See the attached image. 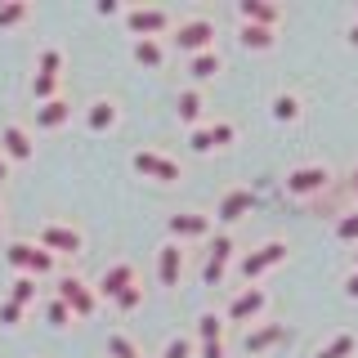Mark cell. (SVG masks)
I'll return each mask as SVG.
<instances>
[{
	"label": "cell",
	"mask_w": 358,
	"mask_h": 358,
	"mask_svg": "<svg viewBox=\"0 0 358 358\" xmlns=\"http://www.w3.org/2000/svg\"><path fill=\"white\" fill-rule=\"evenodd\" d=\"M5 260H9L14 273H27V278H45V273L59 268V255L45 251L41 242H9L5 246Z\"/></svg>",
	"instance_id": "cell-1"
},
{
	"label": "cell",
	"mask_w": 358,
	"mask_h": 358,
	"mask_svg": "<svg viewBox=\"0 0 358 358\" xmlns=\"http://www.w3.org/2000/svg\"><path fill=\"white\" fill-rule=\"evenodd\" d=\"M126 31L134 41H162L166 31H175V18H171V9H162V5H130L126 9Z\"/></svg>",
	"instance_id": "cell-2"
},
{
	"label": "cell",
	"mask_w": 358,
	"mask_h": 358,
	"mask_svg": "<svg viewBox=\"0 0 358 358\" xmlns=\"http://www.w3.org/2000/svg\"><path fill=\"white\" fill-rule=\"evenodd\" d=\"M282 260H287V242H278V238L273 242H260L255 251H246L242 260H238V278H242L246 287H255L268 268H278Z\"/></svg>",
	"instance_id": "cell-3"
},
{
	"label": "cell",
	"mask_w": 358,
	"mask_h": 358,
	"mask_svg": "<svg viewBox=\"0 0 358 358\" xmlns=\"http://www.w3.org/2000/svg\"><path fill=\"white\" fill-rule=\"evenodd\" d=\"M171 41H175L179 50L188 54V59H193V54H206V50H215V22H210V18H201V14H193V18L175 22Z\"/></svg>",
	"instance_id": "cell-4"
},
{
	"label": "cell",
	"mask_w": 358,
	"mask_h": 358,
	"mask_svg": "<svg viewBox=\"0 0 358 358\" xmlns=\"http://www.w3.org/2000/svg\"><path fill=\"white\" fill-rule=\"evenodd\" d=\"M233 251H238V242H233L229 229H224V233H210L206 264H201V282H206V287H220L224 282V268H229V260H233Z\"/></svg>",
	"instance_id": "cell-5"
},
{
	"label": "cell",
	"mask_w": 358,
	"mask_h": 358,
	"mask_svg": "<svg viewBox=\"0 0 358 358\" xmlns=\"http://www.w3.org/2000/svg\"><path fill=\"white\" fill-rule=\"evenodd\" d=\"M54 296H59L63 305L76 313V318H90L94 305H99V291L90 287L85 278H76V273H59V291H54Z\"/></svg>",
	"instance_id": "cell-6"
},
{
	"label": "cell",
	"mask_w": 358,
	"mask_h": 358,
	"mask_svg": "<svg viewBox=\"0 0 358 358\" xmlns=\"http://www.w3.org/2000/svg\"><path fill=\"white\" fill-rule=\"evenodd\" d=\"M331 188V171L322 162H309V166H296L287 175V193L291 197H322Z\"/></svg>",
	"instance_id": "cell-7"
},
{
	"label": "cell",
	"mask_w": 358,
	"mask_h": 358,
	"mask_svg": "<svg viewBox=\"0 0 358 358\" xmlns=\"http://www.w3.org/2000/svg\"><path fill=\"white\" fill-rule=\"evenodd\" d=\"M130 166L139 171L143 179H157V184H179V162L175 157H166V152H152V148H139V152H130Z\"/></svg>",
	"instance_id": "cell-8"
},
{
	"label": "cell",
	"mask_w": 358,
	"mask_h": 358,
	"mask_svg": "<svg viewBox=\"0 0 358 358\" xmlns=\"http://www.w3.org/2000/svg\"><path fill=\"white\" fill-rule=\"evenodd\" d=\"M166 229H171L175 242H210V233H215V220L201 215V210H175V215L166 220Z\"/></svg>",
	"instance_id": "cell-9"
},
{
	"label": "cell",
	"mask_w": 358,
	"mask_h": 358,
	"mask_svg": "<svg viewBox=\"0 0 358 358\" xmlns=\"http://www.w3.org/2000/svg\"><path fill=\"white\" fill-rule=\"evenodd\" d=\"M45 251H54V255H81L85 251V238H81V229H72V224H63V220H50L41 229V238H36Z\"/></svg>",
	"instance_id": "cell-10"
},
{
	"label": "cell",
	"mask_w": 358,
	"mask_h": 358,
	"mask_svg": "<svg viewBox=\"0 0 358 358\" xmlns=\"http://www.w3.org/2000/svg\"><path fill=\"white\" fill-rule=\"evenodd\" d=\"M130 287H139V268H134L130 260H117V264H108L103 268V278H99V296L103 300H117V296H126Z\"/></svg>",
	"instance_id": "cell-11"
},
{
	"label": "cell",
	"mask_w": 358,
	"mask_h": 358,
	"mask_svg": "<svg viewBox=\"0 0 358 358\" xmlns=\"http://www.w3.org/2000/svg\"><path fill=\"white\" fill-rule=\"evenodd\" d=\"M264 309H268V291L264 287H242L238 296L229 300L224 318H229V322H251V318H260Z\"/></svg>",
	"instance_id": "cell-12"
},
{
	"label": "cell",
	"mask_w": 358,
	"mask_h": 358,
	"mask_svg": "<svg viewBox=\"0 0 358 358\" xmlns=\"http://www.w3.org/2000/svg\"><path fill=\"white\" fill-rule=\"evenodd\" d=\"M0 157H5V162H31V157H36L31 130H22L18 121H5V126H0Z\"/></svg>",
	"instance_id": "cell-13"
},
{
	"label": "cell",
	"mask_w": 358,
	"mask_h": 358,
	"mask_svg": "<svg viewBox=\"0 0 358 358\" xmlns=\"http://www.w3.org/2000/svg\"><path fill=\"white\" fill-rule=\"evenodd\" d=\"M184 242H166L162 251H157V282L162 287H179V278H184Z\"/></svg>",
	"instance_id": "cell-14"
},
{
	"label": "cell",
	"mask_w": 358,
	"mask_h": 358,
	"mask_svg": "<svg viewBox=\"0 0 358 358\" xmlns=\"http://www.w3.org/2000/svg\"><path fill=\"white\" fill-rule=\"evenodd\" d=\"M251 206H255V193H251V188H229V193L215 201V220L229 229V224H238L242 215H251Z\"/></svg>",
	"instance_id": "cell-15"
},
{
	"label": "cell",
	"mask_w": 358,
	"mask_h": 358,
	"mask_svg": "<svg viewBox=\"0 0 358 358\" xmlns=\"http://www.w3.org/2000/svg\"><path fill=\"white\" fill-rule=\"evenodd\" d=\"M238 18L255 22V27H278L282 22V5H273V0H238Z\"/></svg>",
	"instance_id": "cell-16"
},
{
	"label": "cell",
	"mask_w": 358,
	"mask_h": 358,
	"mask_svg": "<svg viewBox=\"0 0 358 358\" xmlns=\"http://www.w3.org/2000/svg\"><path fill=\"white\" fill-rule=\"evenodd\" d=\"M117 121H121L117 99H94V103L85 108V130H90V134H108Z\"/></svg>",
	"instance_id": "cell-17"
},
{
	"label": "cell",
	"mask_w": 358,
	"mask_h": 358,
	"mask_svg": "<svg viewBox=\"0 0 358 358\" xmlns=\"http://www.w3.org/2000/svg\"><path fill=\"white\" fill-rule=\"evenodd\" d=\"M201 108H206V103H201V90H197V85L179 90V99H175V117L184 121L188 130H197V126H201Z\"/></svg>",
	"instance_id": "cell-18"
},
{
	"label": "cell",
	"mask_w": 358,
	"mask_h": 358,
	"mask_svg": "<svg viewBox=\"0 0 358 358\" xmlns=\"http://www.w3.org/2000/svg\"><path fill=\"white\" fill-rule=\"evenodd\" d=\"M273 345H282V327H278V322H260V327L246 331L242 350L246 354H264V350H273Z\"/></svg>",
	"instance_id": "cell-19"
},
{
	"label": "cell",
	"mask_w": 358,
	"mask_h": 358,
	"mask_svg": "<svg viewBox=\"0 0 358 358\" xmlns=\"http://www.w3.org/2000/svg\"><path fill=\"white\" fill-rule=\"evenodd\" d=\"M67 121H72V103H67L63 94L36 108V126H41V130H59V126H67Z\"/></svg>",
	"instance_id": "cell-20"
},
{
	"label": "cell",
	"mask_w": 358,
	"mask_h": 358,
	"mask_svg": "<svg viewBox=\"0 0 358 358\" xmlns=\"http://www.w3.org/2000/svg\"><path fill=\"white\" fill-rule=\"evenodd\" d=\"M238 41H242V50H273V41H278V27H255V22H242L238 27Z\"/></svg>",
	"instance_id": "cell-21"
},
{
	"label": "cell",
	"mask_w": 358,
	"mask_h": 358,
	"mask_svg": "<svg viewBox=\"0 0 358 358\" xmlns=\"http://www.w3.org/2000/svg\"><path fill=\"white\" fill-rule=\"evenodd\" d=\"M5 300H14L18 309L36 305V300H41V282H36V278H27V273H14V282H9V296H5Z\"/></svg>",
	"instance_id": "cell-22"
},
{
	"label": "cell",
	"mask_w": 358,
	"mask_h": 358,
	"mask_svg": "<svg viewBox=\"0 0 358 358\" xmlns=\"http://www.w3.org/2000/svg\"><path fill=\"white\" fill-rule=\"evenodd\" d=\"M130 54H134V63L148 67V72L166 67V45H162V41H134V45H130Z\"/></svg>",
	"instance_id": "cell-23"
},
{
	"label": "cell",
	"mask_w": 358,
	"mask_h": 358,
	"mask_svg": "<svg viewBox=\"0 0 358 358\" xmlns=\"http://www.w3.org/2000/svg\"><path fill=\"white\" fill-rule=\"evenodd\" d=\"M268 112H273V121H282V126H291V121H300V112H305V103H300V94H291V90H282V94H273V103H268Z\"/></svg>",
	"instance_id": "cell-24"
},
{
	"label": "cell",
	"mask_w": 358,
	"mask_h": 358,
	"mask_svg": "<svg viewBox=\"0 0 358 358\" xmlns=\"http://www.w3.org/2000/svg\"><path fill=\"white\" fill-rule=\"evenodd\" d=\"M354 350H358V336L354 331H336L322 350H313V358H354Z\"/></svg>",
	"instance_id": "cell-25"
},
{
	"label": "cell",
	"mask_w": 358,
	"mask_h": 358,
	"mask_svg": "<svg viewBox=\"0 0 358 358\" xmlns=\"http://www.w3.org/2000/svg\"><path fill=\"white\" fill-rule=\"evenodd\" d=\"M27 18H31V5H27V0H5V5H0V31L22 27Z\"/></svg>",
	"instance_id": "cell-26"
},
{
	"label": "cell",
	"mask_w": 358,
	"mask_h": 358,
	"mask_svg": "<svg viewBox=\"0 0 358 358\" xmlns=\"http://www.w3.org/2000/svg\"><path fill=\"white\" fill-rule=\"evenodd\" d=\"M215 72H220V54H215V50L193 54V59H188V76H193V81H210Z\"/></svg>",
	"instance_id": "cell-27"
},
{
	"label": "cell",
	"mask_w": 358,
	"mask_h": 358,
	"mask_svg": "<svg viewBox=\"0 0 358 358\" xmlns=\"http://www.w3.org/2000/svg\"><path fill=\"white\" fill-rule=\"evenodd\" d=\"M206 341H224V313H201L197 318V345H206Z\"/></svg>",
	"instance_id": "cell-28"
},
{
	"label": "cell",
	"mask_w": 358,
	"mask_h": 358,
	"mask_svg": "<svg viewBox=\"0 0 358 358\" xmlns=\"http://www.w3.org/2000/svg\"><path fill=\"white\" fill-rule=\"evenodd\" d=\"M36 76H54V81H63V50L45 45V50H41V67H36Z\"/></svg>",
	"instance_id": "cell-29"
},
{
	"label": "cell",
	"mask_w": 358,
	"mask_h": 358,
	"mask_svg": "<svg viewBox=\"0 0 358 358\" xmlns=\"http://www.w3.org/2000/svg\"><path fill=\"white\" fill-rule=\"evenodd\" d=\"M197 354V336H171L162 345V358H193Z\"/></svg>",
	"instance_id": "cell-30"
},
{
	"label": "cell",
	"mask_w": 358,
	"mask_h": 358,
	"mask_svg": "<svg viewBox=\"0 0 358 358\" xmlns=\"http://www.w3.org/2000/svg\"><path fill=\"white\" fill-rule=\"evenodd\" d=\"M72 318H76V313L67 309L59 296H50V300H45V322H50V327H72Z\"/></svg>",
	"instance_id": "cell-31"
},
{
	"label": "cell",
	"mask_w": 358,
	"mask_h": 358,
	"mask_svg": "<svg viewBox=\"0 0 358 358\" xmlns=\"http://www.w3.org/2000/svg\"><path fill=\"white\" fill-rule=\"evenodd\" d=\"M108 354H112V358H143V354H139V345H134L130 336H121V331H112V336H108Z\"/></svg>",
	"instance_id": "cell-32"
},
{
	"label": "cell",
	"mask_w": 358,
	"mask_h": 358,
	"mask_svg": "<svg viewBox=\"0 0 358 358\" xmlns=\"http://www.w3.org/2000/svg\"><path fill=\"white\" fill-rule=\"evenodd\" d=\"M336 238H341V242H354V246H358V210H345V215L336 220Z\"/></svg>",
	"instance_id": "cell-33"
},
{
	"label": "cell",
	"mask_w": 358,
	"mask_h": 358,
	"mask_svg": "<svg viewBox=\"0 0 358 358\" xmlns=\"http://www.w3.org/2000/svg\"><path fill=\"white\" fill-rule=\"evenodd\" d=\"M210 130V143H215V148H229L233 139H238V126H233V121H215V126H206Z\"/></svg>",
	"instance_id": "cell-34"
},
{
	"label": "cell",
	"mask_w": 358,
	"mask_h": 358,
	"mask_svg": "<svg viewBox=\"0 0 358 358\" xmlns=\"http://www.w3.org/2000/svg\"><path fill=\"white\" fill-rule=\"evenodd\" d=\"M188 148H193V152H215V143H210V130H206V126L188 130Z\"/></svg>",
	"instance_id": "cell-35"
},
{
	"label": "cell",
	"mask_w": 358,
	"mask_h": 358,
	"mask_svg": "<svg viewBox=\"0 0 358 358\" xmlns=\"http://www.w3.org/2000/svg\"><path fill=\"white\" fill-rule=\"evenodd\" d=\"M112 305H117L121 313H134V309H139V305H143V287H130V291H126V296H117V300H112Z\"/></svg>",
	"instance_id": "cell-36"
},
{
	"label": "cell",
	"mask_w": 358,
	"mask_h": 358,
	"mask_svg": "<svg viewBox=\"0 0 358 358\" xmlns=\"http://www.w3.org/2000/svg\"><path fill=\"white\" fill-rule=\"evenodd\" d=\"M22 313H27V309H18L14 300H0V327H18Z\"/></svg>",
	"instance_id": "cell-37"
},
{
	"label": "cell",
	"mask_w": 358,
	"mask_h": 358,
	"mask_svg": "<svg viewBox=\"0 0 358 358\" xmlns=\"http://www.w3.org/2000/svg\"><path fill=\"white\" fill-rule=\"evenodd\" d=\"M197 354H201V358H224V341H206V345H197Z\"/></svg>",
	"instance_id": "cell-38"
},
{
	"label": "cell",
	"mask_w": 358,
	"mask_h": 358,
	"mask_svg": "<svg viewBox=\"0 0 358 358\" xmlns=\"http://www.w3.org/2000/svg\"><path fill=\"white\" fill-rule=\"evenodd\" d=\"M99 18H112V14H121V5H117V0H99Z\"/></svg>",
	"instance_id": "cell-39"
},
{
	"label": "cell",
	"mask_w": 358,
	"mask_h": 358,
	"mask_svg": "<svg viewBox=\"0 0 358 358\" xmlns=\"http://www.w3.org/2000/svg\"><path fill=\"white\" fill-rule=\"evenodd\" d=\"M345 296H350V300H358V268H354L350 278H345Z\"/></svg>",
	"instance_id": "cell-40"
},
{
	"label": "cell",
	"mask_w": 358,
	"mask_h": 358,
	"mask_svg": "<svg viewBox=\"0 0 358 358\" xmlns=\"http://www.w3.org/2000/svg\"><path fill=\"white\" fill-rule=\"evenodd\" d=\"M350 193H354V201H358V162H354V171H350Z\"/></svg>",
	"instance_id": "cell-41"
},
{
	"label": "cell",
	"mask_w": 358,
	"mask_h": 358,
	"mask_svg": "<svg viewBox=\"0 0 358 358\" xmlns=\"http://www.w3.org/2000/svg\"><path fill=\"white\" fill-rule=\"evenodd\" d=\"M0 179H9V162H5V157H0Z\"/></svg>",
	"instance_id": "cell-42"
},
{
	"label": "cell",
	"mask_w": 358,
	"mask_h": 358,
	"mask_svg": "<svg viewBox=\"0 0 358 358\" xmlns=\"http://www.w3.org/2000/svg\"><path fill=\"white\" fill-rule=\"evenodd\" d=\"M350 45H358V22H354V27H350Z\"/></svg>",
	"instance_id": "cell-43"
},
{
	"label": "cell",
	"mask_w": 358,
	"mask_h": 358,
	"mask_svg": "<svg viewBox=\"0 0 358 358\" xmlns=\"http://www.w3.org/2000/svg\"><path fill=\"white\" fill-rule=\"evenodd\" d=\"M354 268H358V246H354Z\"/></svg>",
	"instance_id": "cell-44"
},
{
	"label": "cell",
	"mask_w": 358,
	"mask_h": 358,
	"mask_svg": "<svg viewBox=\"0 0 358 358\" xmlns=\"http://www.w3.org/2000/svg\"><path fill=\"white\" fill-rule=\"evenodd\" d=\"M0 229H5V215H0Z\"/></svg>",
	"instance_id": "cell-45"
},
{
	"label": "cell",
	"mask_w": 358,
	"mask_h": 358,
	"mask_svg": "<svg viewBox=\"0 0 358 358\" xmlns=\"http://www.w3.org/2000/svg\"><path fill=\"white\" fill-rule=\"evenodd\" d=\"M354 14H358V5H354Z\"/></svg>",
	"instance_id": "cell-46"
}]
</instances>
